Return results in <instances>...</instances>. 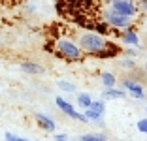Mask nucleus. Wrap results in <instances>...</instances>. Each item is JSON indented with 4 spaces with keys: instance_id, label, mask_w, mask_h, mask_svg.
<instances>
[{
    "instance_id": "nucleus-1",
    "label": "nucleus",
    "mask_w": 147,
    "mask_h": 141,
    "mask_svg": "<svg viewBox=\"0 0 147 141\" xmlns=\"http://www.w3.org/2000/svg\"><path fill=\"white\" fill-rule=\"evenodd\" d=\"M104 45H106L104 36L96 34V32H85V34L79 38V49H81L83 53H92V55H96Z\"/></svg>"
},
{
    "instance_id": "nucleus-2",
    "label": "nucleus",
    "mask_w": 147,
    "mask_h": 141,
    "mask_svg": "<svg viewBox=\"0 0 147 141\" xmlns=\"http://www.w3.org/2000/svg\"><path fill=\"white\" fill-rule=\"evenodd\" d=\"M57 55H61V56H64V58H68V60H79L81 58V49H79L78 45L74 42H70V40H61V42L57 43Z\"/></svg>"
},
{
    "instance_id": "nucleus-3",
    "label": "nucleus",
    "mask_w": 147,
    "mask_h": 141,
    "mask_svg": "<svg viewBox=\"0 0 147 141\" xmlns=\"http://www.w3.org/2000/svg\"><path fill=\"white\" fill-rule=\"evenodd\" d=\"M111 11L125 17H134L138 13V6L134 0H111Z\"/></svg>"
},
{
    "instance_id": "nucleus-4",
    "label": "nucleus",
    "mask_w": 147,
    "mask_h": 141,
    "mask_svg": "<svg viewBox=\"0 0 147 141\" xmlns=\"http://www.w3.org/2000/svg\"><path fill=\"white\" fill-rule=\"evenodd\" d=\"M104 17H106V23H108L111 28H117V30H125V28H128V26L132 25V17L119 15V13L111 11V9L104 13Z\"/></svg>"
},
{
    "instance_id": "nucleus-5",
    "label": "nucleus",
    "mask_w": 147,
    "mask_h": 141,
    "mask_svg": "<svg viewBox=\"0 0 147 141\" xmlns=\"http://www.w3.org/2000/svg\"><path fill=\"white\" fill-rule=\"evenodd\" d=\"M55 103H57V107H59L64 115L72 117V119H76V120H81V122H87L85 115H83V113H79V111H76V107H74L68 100H64L62 96H57V98H55Z\"/></svg>"
},
{
    "instance_id": "nucleus-6",
    "label": "nucleus",
    "mask_w": 147,
    "mask_h": 141,
    "mask_svg": "<svg viewBox=\"0 0 147 141\" xmlns=\"http://www.w3.org/2000/svg\"><path fill=\"white\" fill-rule=\"evenodd\" d=\"M104 109H106V103L100 100V102H91V105L83 109V115H85L87 120H92V122H100L102 117H104Z\"/></svg>"
},
{
    "instance_id": "nucleus-7",
    "label": "nucleus",
    "mask_w": 147,
    "mask_h": 141,
    "mask_svg": "<svg viewBox=\"0 0 147 141\" xmlns=\"http://www.w3.org/2000/svg\"><path fill=\"white\" fill-rule=\"evenodd\" d=\"M66 4H68L66 17H70L72 13H78V11L89 13L92 8H94V0H66Z\"/></svg>"
},
{
    "instance_id": "nucleus-8",
    "label": "nucleus",
    "mask_w": 147,
    "mask_h": 141,
    "mask_svg": "<svg viewBox=\"0 0 147 141\" xmlns=\"http://www.w3.org/2000/svg\"><path fill=\"white\" fill-rule=\"evenodd\" d=\"M119 53H123V49L119 45H115V43H111V42H106V45L102 47L96 55H98L100 58H111V56H117Z\"/></svg>"
},
{
    "instance_id": "nucleus-9",
    "label": "nucleus",
    "mask_w": 147,
    "mask_h": 141,
    "mask_svg": "<svg viewBox=\"0 0 147 141\" xmlns=\"http://www.w3.org/2000/svg\"><path fill=\"white\" fill-rule=\"evenodd\" d=\"M123 87H125V89L128 90V92L132 94L134 98H138V100L143 98V87L138 85L134 79H125V81H123Z\"/></svg>"
},
{
    "instance_id": "nucleus-10",
    "label": "nucleus",
    "mask_w": 147,
    "mask_h": 141,
    "mask_svg": "<svg viewBox=\"0 0 147 141\" xmlns=\"http://www.w3.org/2000/svg\"><path fill=\"white\" fill-rule=\"evenodd\" d=\"M34 119H36V122L42 126L45 132H55V128H57V124H55V120L53 119H49L47 115H43V113H36L34 115Z\"/></svg>"
},
{
    "instance_id": "nucleus-11",
    "label": "nucleus",
    "mask_w": 147,
    "mask_h": 141,
    "mask_svg": "<svg viewBox=\"0 0 147 141\" xmlns=\"http://www.w3.org/2000/svg\"><path fill=\"white\" fill-rule=\"evenodd\" d=\"M121 38H123V42H126L128 45H132V47L140 45V38H138V34H136L134 30H126L125 34H121Z\"/></svg>"
},
{
    "instance_id": "nucleus-12",
    "label": "nucleus",
    "mask_w": 147,
    "mask_h": 141,
    "mask_svg": "<svg viewBox=\"0 0 147 141\" xmlns=\"http://www.w3.org/2000/svg\"><path fill=\"white\" fill-rule=\"evenodd\" d=\"M100 79H102V85H104L106 89H113V87L117 85V77L113 75V73H109V72H102Z\"/></svg>"
},
{
    "instance_id": "nucleus-13",
    "label": "nucleus",
    "mask_w": 147,
    "mask_h": 141,
    "mask_svg": "<svg viewBox=\"0 0 147 141\" xmlns=\"http://www.w3.org/2000/svg\"><path fill=\"white\" fill-rule=\"evenodd\" d=\"M21 70L25 73H34V75H38V73H43V68L38 64H34V62H23L21 64Z\"/></svg>"
},
{
    "instance_id": "nucleus-14",
    "label": "nucleus",
    "mask_w": 147,
    "mask_h": 141,
    "mask_svg": "<svg viewBox=\"0 0 147 141\" xmlns=\"http://www.w3.org/2000/svg\"><path fill=\"white\" fill-rule=\"evenodd\" d=\"M109 28H111V26H109L106 21H94L92 32H96V34H100V36H108L109 34Z\"/></svg>"
},
{
    "instance_id": "nucleus-15",
    "label": "nucleus",
    "mask_w": 147,
    "mask_h": 141,
    "mask_svg": "<svg viewBox=\"0 0 147 141\" xmlns=\"http://www.w3.org/2000/svg\"><path fill=\"white\" fill-rule=\"evenodd\" d=\"M92 98H91V94L89 92H79L78 94V105L81 107V109H87V107L91 105Z\"/></svg>"
},
{
    "instance_id": "nucleus-16",
    "label": "nucleus",
    "mask_w": 147,
    "mask_h": 141,
    "mask_svg": "<svg viewBox=\"0 0 147 141\" xmlns=\"http://www.w3.org/2000/svg\"><path fill=\"white\" fill-rule=\"evenodd\" d=\"M104 96H106V98L115 100V98H125L126 92H125V90H121V89H115V87H113V89H106Z\"/></svg>"
},
{
    "instance_id": "nucleus-17",
    "label": "nucleus",
    "mask_w": 147,
    "mask_h": 141,
    "mask_svg": "<svg viewBox=\"0 0 147 141\" xmlns=\"http://www.w3.org/2000/svg\"><path fill=\"white\" fill-rule=\"evenodd\" d=\"M79 141H106L104 134H83Z\"/></svg>"
},
{
    "instance_id": "nucleus-18",
    "label": "nucleus",
    "mask_w": 147,
    "mask_h": 141,
    "mask_svg": "<svg viewBox=\"0 0 147 141\" xmlns=\"http://www.w3.org/2000/svg\"><path fill=\"white\" fill-rule=\"evenodd\" d=\"M55 9L61 17H66V11H68V4L66 0H55Z\"/></svg>"
},
{
    "instance_id": "nucleus-19",
    "label": "nucleus",
    "mask_w": 147,
    "mask_h": 141,
    "mask_svg": "<svg viewBox=\"0 0 147 141\" xmlns=\"http://www.w3.org/2000/svg\"><path fill=\"white\" fill-rule=\"evenodd\" d=\"M57 87L61 90H64V92H76V85L68 81H57Z\"/></svg>"
},
{
    "instance_id": "nucleus-20",
    "label": "nucleus",
    "mask_w": 147,
    "mask_h": 141,
    "mask_svg": "<svg viewBox=\"0 0 147 141\" xmlns=\"http://www.w3.org/2000/svg\"><path fill=\"white\" fill-rule=\"evenodd\" d=\"M136 128H138L142 134H145V136H147V119H140L138 124H136Z\"/></svg>"
},
{
    "instance_id": "nucleus-21",
    "label": "nucleus",
    "mask_w": 147,
    "mask_h": 141,
    "mask_svg": "<svg viewBox=\"0 0 147 141\" xmlns=\"http://www.w3.org/2000/svg\"><path fill=\"white\" fill-rule=\"evenodd\" d=\"M121 64H123V68H134V60L132 58H125Z\"/></svg>"
},
{
    "instance_id": "nucleus-22",
    "label": "nucleus",
    "mask_w": 147,
    "mask_h": 141,
    "mask_svg": "<svg viewBox=\"0 0 147 141\" xmlns=\"http://www.w3.org/2000/svg\"><path fill=\"white\" fill-rule=\"evenodd\" d=\"M43 49L47 53H53V49H55V43L53 42H45V45H43Z\"/></svg>"
},
{
    "instance_id": "nucleus-23",
    "label": "nucleus",
    "mask_w": 147,
    "mask_h": 141,
    "mask_svg": "<svg viewBox=\"0 0 147 141\" xmlns=\"http://www.w3.org/2000/svg\"><path fill=\"white\" fill-rule=\"evenodd\" d=\"M55 141H68L66 134H55Z\"/></svg>"
},
{
    "instance_id": "nucleus-24",
    "label": "nucleus",
    "mask_w": 147,
    "mask_h": 141,
    "mask_svg": "<svg viewBox=\"0 0 147 141\" xmlns=\"http://www.w3.org/2000/svg\"><path fill=\"white\" fill-rule=\"evenodd\" d=\"M136 6H140V9L147 11V0H140V4H136Z\"/></svg>"
},
{
    "instance_id": "nucleus-25",
    "label": "nucleus",
    "mask_w": 147,
    "mask_h": 141,
    "mask_svg": "<svg viewBox=\"0 0 147 141\" xmlns=\"http://www.w3.org/2000/svg\"><path fill=\"white\" fill-rule=\"evenodd\" d=\"M11 141H28V139H23V137H17V136H15V137H13Z\"/></svg>"
},
{
    "instance_id": "nucleus-26",
    "label": "nucleus",
    "mask_w": 147,
    "mask_h": 141,
    "mask_svg": "<svg viewBox=\"0 0 147 141\" xmlns=\"http://www.w3.org/2000/svg\"><path fill=\"white\" fill-rule=\"evenodd\" d=\"M145 72H147V66H145Z\"/></svg>"
},
{
    "instance_id": "nucleus-27",
    "label": "nucleus",
    "mask_w": 147,
    "mask_h": 141,
    "mask_svg": "<svg viewBox=\"0 0 147 141\" xmlns=\"http://www.w3.org/2000/svg\"><path fill=\"white\" fill-rule=\"evenodd\" d=\"M145 111H147V107H145Z\"/></svg>"
}]
</instances>
